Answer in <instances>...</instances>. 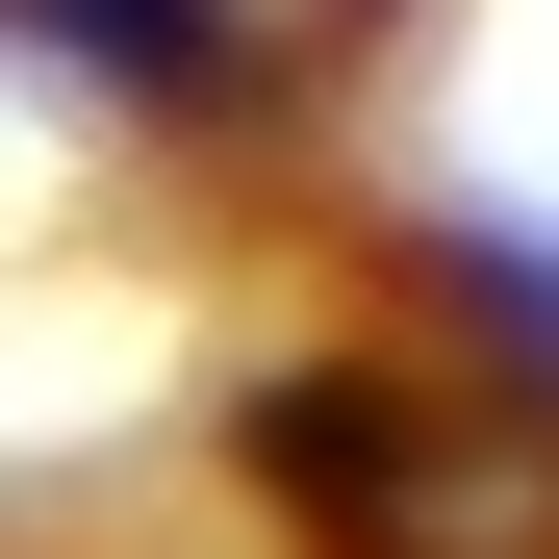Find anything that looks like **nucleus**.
Masks as SVG:
<instances>
[{"label":"nucleus","instance_id":"obj_1","mask_svg":"<svg viewBox=\"0 0 559 559\" xmlns=\"http://www.w3.org/2000/svg\"><path fill=\"white\" fill-rule=\"evenodd\" d=\"M51 26H76V51H128V76H178V103L229 76V0H51Z\"/></svg>","mask_w":559,"mask_h":559}]
</instances>
